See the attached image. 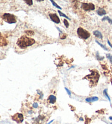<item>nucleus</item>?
Masks as SVG:
<instances>
[{
  "label": "nucleus",
  "mask_w": 112,
  "mask_h": 124,
  "mask_svg": "<svg viewBox=\"0 0 112 124\" xmlns=\"http://www.w3.org/2000/svg\"><path fill=\"white\" fill-rule=\"evenodd\" d=\"M35 40L33 38L27 37L26 36H23L19 38L16 44L19 48L25 49L28 46H32L35 43Z\"/></svg>",
  "instance_id": "obj_1"
},
{
  "label": "nucleus",
  "mask_w": 112,
  "mask_h": 124,
  "mask_svg": "<svg viewBox=\"0 0 112 124\" xmlns=\"http://www.w3.org/2000/svg\"><path fill=\"white\" fill-rule=\"evenodd\" d=\"M91 72V73L86 76L84 78L90 80V82H91L92 84H96L100 77V74H99L97 70H92Z\"/></svg>",
  "instance_id": "obj_2"
},
{
  "label": "nucleus",
  "mask_w": 112,
  "mask_h": 124,
  "mask_svg": "<svg viewBox=\"0 0 112 124\" xmlns=\"http://www.w3.org/2000/svg\"><path fill=\"white\" fill-rule=\"evenodd\" d=\"M3 20L8 23H16V20L14 15L9 13H5L2 16Z\"/></svg>",
  "instance_id": "obj_3"
},
{
  "label": "nucleus",
  "mask_w": 112,
  "mask_h": 124,
  "mask_svg": "<svg viewBox=\"0 0 112 124\" xmlns=\"http://www.w3.org/2000/svg\"><path fill=\"white\" fill-rule=\"evenodd\" d=\"M77 34L79 38L84 39H88L90 36V33L89 32L83 29L82 27H79L77 29Z\"/></svg>",
  "instance_id": "obj_4"
},
{
  "label": "nucleus",
  "mask_w": 112,
  "mask_h": 124,
  "mask_svg": "<svg viewBox=\"0 0 112 124\" xmlns=\"http://www.w3.org/2000/svg\"><path fill=\"white\" fill-rule=\"evenodd\" d=\"M81 8L85 11H89V10H93L95 9V7L93 3H83L81 5Z\"/></svg>",
  "instance_id": "obj_5"
},
{
  "label": "nucleus",
  "mask_w": 112,
  "mask_h": 124,
  "mask_svg": "<svg viewBox=\"0 0 112 124\" xmlns=\"http://www.w3.org/2000/svg\"><path fill=\"white\" fill-rule=\"evenodd\" d=\"M12 119L13 120L16 121L18 123H23L24 120V116L22 114L20 113H17V114H15L14 116H13Z\"/></svg>",
  "instance_id": "obj_6"
},
{
  "label": "nucleus",
  "mask_w": 112,
  "mask_h": 124,
  "mask_svg": "<svg viewBox=\"0 0 112 124\" xmlns=\"http://www.w3.org/2000/svg\"><path fill=\"white\" fill-rule=\"evenodd\" d=\"M49 17L51 20H52L54 23H60V20L59 18V16H57L56 14L53 13V14H49Z\"/></svg>",
  "instance_id": "obj_7"
},
{
  "label": "nucleus",
  "mask_w": 112,
  "mask_h": 124,
  "mask_svg": "<svg viewBox=\"0 0 112 124\" xmlns=\"http://www.w3.org/2000/svg\"><path fill=\"white\" fill-rule=\"evenodd\" d=\"M97 14L100 16H103L106 14V12L105 10L102 8H99L96 11Z\"/></svg>",
  "instance_id": "obj_8"
},
{
  "label": "nucleus",
  "mask_w": 112,
  "mask_h": 124,
  "mask_svg": "<svg viewBox=\"0 0 112 124\" xmlns=\"http://www.w3.org/2000/svg\"><path fill=\"white\" fill-rule=\"evenodd\" d=\"M48 100L49 102H50V103L54 104L55 103L56 101V97L54 95H51L49 96Z\"/></svg>",
  "instance_id": "obj_9"
},
{
  "label": "nucleus",
  "mask_w": 112,
  "mask_h": 124,
  "mask_svg": "<svg viewBox=\"0 0 112 124\" xmlns=\"http://www.w3.org/2000/svg\"><path fill=\"white\" fill-rule=\"evenodd\" d=\"M7 44V42L6 39L2 36H1V34L0 33V46H5Z\"/></svg>",
  "instance_id": "obj_10"
},
{
  "label": "nucleus",
  "mask_w": 112,
  "mask_h": 124,
  "mask_svg": "<svg viewBox=\"0 0 112 124\" xmlns=\"http://www.w3.org/2000/svg\"><path fill=\"white\" fill-rule=\"evenodd\" d=\"M98 100V98L97 97H96V96H94V97H89L85 99V101L88 102H95Z\"/></svg>",
  "instance_id": "obj_11"
},
{
  "label": "nucleus",
  "mask_w": 112,
  "mask_h": 124,
  "mask_svg": "<svg viewBox=\"0 0 112 124\" xmlns=\"http://www.w3.org/2000/svg\"><path fill=\"white\" fill-rule=\"evenodd\" d=\"M93 34H94V35L95 36H96V37L100 38V39H102L103 36L102 35V33H101L100 31H98L97 30L94 31L93 32Z\"/></svg>",
  "instance_id": "obj_12"
},
{
  "label": "nucleus",
  "mask_w": 112,
  "mask_h": 124,
  "mask_svg": "<svg viewBox=\"0 0 112 124\" xmlns=\"http://www.w3.org/2000/svg\"><path fill=\"white\" fill-rule=\"evenodd\" d=\"M95 42L97 43L99 46H100L101 47H102V48L104 49V50H106V51H108V49L106 46H104V45H103L102 44H101V43H100V42H99L98 40H95Z\"/></svg>",
  "instance_id": "obj_13"
},
{
  "label": "nucleus",
  "mask_w": 112,
  "mask_h": 124,
  "mask_svg": "<svg viewBox=\"0 0 112 124\" xmlns=\"http://www.w3.org/2000/svg\"><path fill=\"white\" fill-rule=\"evenodd\" d=\"M103 94H104V96L105 97L108 98V100H109V101L111 102V98H110L109 96H108V93H107V89H105L103 91Z\"/></svg>",
  "instance_id": "obj_14"
},
{
  "label": "nucleus",
  "mask_w": 112,
  "mask_h": 124,
  "mask_svg": "<svg viewBox=\"0 0 112 124\" xmlns=\"http://www.w3.org/2000/svg\"><path fill=\"white\" fill-rule=\"evenodd\" d=\"M106 20L108 21V22L109 23L112 24V20L111 19H110L108 16H104V18H103L102 19V21H104V20Z\"/></svg>",
  "instance_id": "obj_15"
},
{
  "label": "nucleus",
  "mask_w": 112,
  "mask_h": 124,
  "mask_svg": "<svg viewBox=\"0 0 112 124\" xmlns=\"http://www.w3.org/2000/svg\"><path fill=\"white\" fill-rule=\"evenodd\" d=\"M96 56L97 59L98 60H103V59H104V57H101V56H100V55H99L98 52H96Z\"/></svg>",
  "instance_id": "obj_16"
},
{
  "label": "nucleus",
  "mask_w": 112,
  "mask_h": 124,
  "mask_svg": "<svg viewBox=\"0 0 112 124\" xmlns=\"http://www.w3.org/2000/svg\"><path fill=\"white\" fill-rule=\"evenodd\" d=\"M58 13H59V14H60V16H63V17H64V18H66V19H70V18H68V17L66 16V15H65L63 13H62L61 11H60V10H58Z\"/></svg>",
  "instance_id": "obj_17"
},
{
  "label": "nucleus",
  "mask_w": 112,
  "mask_h": 124,
  "mask_svg": "<svg viewBox=\"0 0 112 124\" xmlns=\"http://www.w3.org/2000/svg\"><path fill=\"white\" fill-rule=\"evenodd\" d=\"M50 1H51V2L52 3V4H53L54 6H55V7H56V8H59V9H61V10L62 9V8H61V7H60L59 6H58V5H57V4L54 1H53V0H51Z\"/></svg>",
  "instance_id": "obj_18"
},
{
  "label": "nucleus",
  "mask_w": 112,
  "mask_h": 124,
  "mask_svg": "<svg viewBox=\"0 0 112 124\" xmlns=\"http://www.w3.org/2000/svg\"><path fill=\"white\" fill-rule=\"evenodd\" d=\"M25 1L28 5L31 6L33 5V1H32V0H26Z\"/></svg>",
  "instance_id": "obj_19"
},
{
  "label": "nucleus",
  "mask_w": 112,
  "mask_h": 124,
  "mask_svg": "<svg viewBox=\"0 0 112 124\" xmlns=\"http://www.w3.org/2000/svg\"><path fill=\"white\" fill-rule=\"evenodd\" d=\"M25 33L29 36H33L34 35V32L32 31H25Z\"/></svg>",
  "instance_id": "obj_20"
},
{
  "label": "nucleus",
  "mask_w": 112,
  "mask_h": 124,
  "mask_svg": "<svg viewBox=\"0 0 112 124\" xmlns=\"http://www.w3.org/2000/svg\"><path fill=\"white\" fill-rule=\"evenodd\" d=\"M106 56L107 58L109 60V61L111 62V63L112 64V55L109 54H108L106 55Z\"/></svg>",
  "instance_id": "obj_21"
},
{
  "label": "nucleus",
  "mask_w": 112,
  "mask_h": 124,
  "mask_svg": "<svg viewBox=\"0 0 112 124\" xmlns=\"http://www.w3.org/2000/svg\"><path fill=\"white\" fill-rule=\"evenodd\" d=\"M64 26H66V28H68V26H69V23L68 22V21L66 19H64Z\"/></svg>",
  "instance_id": "obj_22"
},
{
  "label": "nucleus",
  "mask_w": 112,
  "mask_h": 124,
  "mask_svg": "<svg viewBox=\"0 0 112 124\" xmlns=\"http://www.w3.org/2000/svg\"><path fill=\"white\" fill-rule=\"evenodd\" d=\"M64 89H65L66 91L67 92V93H68V95L70 96H71V91L70 90L67 88V87H65V88H64Z\"/></svg>",
  "instance_id": "obj_23"
},
{
  "label": "nucleus",
  "mask_w": 112,
  "mask_h": 124,
  "mask_svg": "<svg viewBox=\"0 0 112 124\" xmlns=\"http://www.w3.org/2000/svg\"><path fill=\"white\" fill-rule=\"evenodd\" d=\"M32 106H33V108H38V103H34L33 104V105H32Z\"/></svg>",
  "instance_id": "obj_24"
},
{
  "label": "nucleus",
  "mask_w": 112,
  "mask_h": 124,
  "mask_svg": "<svg viewBox=\"0 0 112 124\" xmlns=\"http://www.w3.org/2000/svg\"><path fill=\"white\" fill-rule=\"evenodd\" d=\"M37 92H38V93L39 94V95H40V98H42L43 97V94L42 93H41V92H38V91L37 90Z\"/></svg>",
  "instance_id": "obj_25"
},
{
  "label": "nucleus",
  "mask_w": 112,
  "mask_h": 124,
  "mask_svg": "<svg viewBox=\"0 0 112 124\" xmlns=\"http://www.w3.org/2000/svg\"><path fill=\"white\" fill-rule=\"evenodd\" d=\"M107 42H108V44L109 45V46L111 47V48H112V45L111 44V42H109V40H107Z\"/></svg>",
  "instance_id": "obj_26"
},
{
  "label": "nucleus",
  "mask_w": 112,
  "mask_h": 124,
  "mask_svg": "<svg viewBox=\"0 0 112 124\" xmlns=\"http://www.w3.org/2000/svg\"><path fill=\"white\" fill-rule=\"evenodd\" d=\"M53 121H54V120H51L50 122H49V123H48V124H50L51 123H53Z\"/></svg>",
  "instance_id": "obj_27"
},
{
  "label": "nucleus",
  "mask_w": 112,
  "mask_h": 124,
  "mask_svg": "<svg viewBox=\"0 0 112 124\" xmlns=\"http://www.w3.org/2000/svg\"><path fill=\"white\" fill-rule=\"evenodd\" d=\"M79 120H80V121H83V119L82 118V117H80V119H79Z\"/></svg>",
  "instance_id": "obj_28"
},
{
  "label": "nucleus",
  "mask_w": 112,
  "mask_h": 124,
  "mask_svg": "<svg viewBox=\"0 0 112 124\" xmlns=\"http://www.w3.org/2000/svg\"><path fill=\"white\" fill-rule=\"evenodd\" d=\"M109 119L111 120H112V116H110L109 117Z\"/></svg>",
  "instance_id": "obj_29"
},
{
  "label": "nucleus",
  "mask_w": 112,
  "mask_h": 124,
  "mask_svg": "<svg viewBox=\"0 0 112 124\" xmlns=\"http://www.w3.org/2000/svg\"><path fill=\"white\" fill-rule=\"evenodd\" d=\"M111 124H112V123H111Z\"/></svg>",
  "instance_id": "obj_30"
}]
</instances>
